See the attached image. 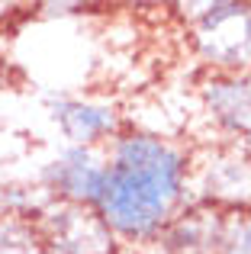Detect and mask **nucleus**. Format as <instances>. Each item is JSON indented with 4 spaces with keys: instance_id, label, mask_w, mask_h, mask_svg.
Instances as JSON below:
<instances>
[{
    "instance_id": "1",
    "label": "nucleus",
    "mask_w": 251,
    "mask_h": 254,
    "mask_svg": "<svg viewBox=\"0 0 251 254\" xmlns=\"http://www.w3.org/2000/svg\"><path fill=\"white\" fill-rule=\"evenodd\" d=\"M190 187V155L151 132H123L110 138V155L90 209L113 235L155 238L177 219Z\"/></svg>"
},
{
    "instance_id": "2",
    "label": "nucleus",
    "mask_w": 251,
    "mask_h": 254,
    "mask_svg": "<svg viewBox=\"0 0 251 254\" xmlns=\"http://www.w3.org/2000/svg\"><path fill=\"white\" fill-rule=\"evenodd\" d=\"M196 55L216 74L251 71V3H206L190 29Z\"/></svg>"
},
{
    "instance_id": "3",
    "label": "nucleus",
    "mask_w": 251,
    "mask_h": 254,
    "mask_svg": "<svg viewBox=\"0 0 251 254\" xmlns=\"http://www.w3.org/2000/svg\"><path fill=\"white\" fill-rule=\"evenodd\" d=\"M196 187L219 209L245 212L251 206V155L235 145L216 148L209 161L196 164Z\"/></svg>"
},
{
    "instance_id": "4",
    "label": "nucleus",
    "mask_w": 251,
    "mask_h": 254,
    "mask_svg": "<svg viewBox=\"0 0 251 254\" xmlns=\"http://www.w3.org/2000/svg\"><path fill=\"white\" fill-rule=\"evenodd\" d=\"M206 113L229 145L251 155V71L248 74H213L203 87Z\"/></svg>"
},
{
    "instance_id": "5",
    "label": "nucleus",
    "mask_w": 251,
    "mask_h": 254,
    "mask_svg": "<svg viewBox=\"0 0 251 254\" xmlns=\"http://www.w3.org/2000/svg\"><path fill=\"white\" fill-rule=\"evenodd\" d=\"M107 161L94 155V148H68L58 161L45 171V190L58 196V203L71 206H94L97 190L103 180Z\"/></svg>"
},
{
    "instance_id": "6",
    "label": "nucleus",
    "mask_w": 251,
    "mask_h": 254,
    "mask_svg": "<svg viewBox=\"0 0 251 254\" xmlns=\"http://www.w3.org/2000/svg\"><path fill=\"white\" fill-rule=\"evenodd\" d=\"M55 119L77 148H94L97 142H110V138L120 135V116H116L113 106L103 103L71 100V103H62L55 110Z\"/></svg>"
},
{
    "instance_id": "7",
    "label": "nucleus",
    "mask_w": 251,
    "mask_h": 254,
    "mask_svg": "<svg viewBox=\"0 0 251 254\" xmlns=\"http://www.w3.org/2000/svg\"><path fill=\"white\" fill-rule=\"evenodd\" d=\"M45 238L29 216L0 212V254H42Z\"/></svg>"
}]
</instances>
